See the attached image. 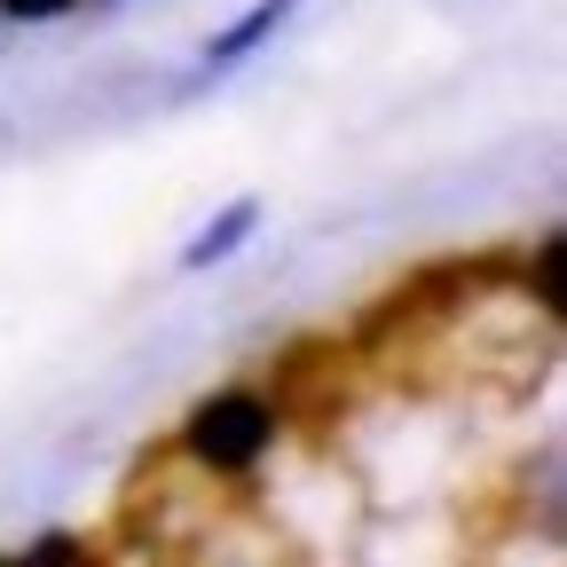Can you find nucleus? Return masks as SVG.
I'll use <instances>...</instances> for the list:
<instances>
[{
	"instance_id": "1",
	"label": "nucleus",
	"mask_w": 567,
	"mask_h": 567,
	"mask_svg": "<svg viewBox=\"0 0 567 567\" xmlns=\"http://www.w3.org/2000/svg\"><path fill=\"white\" fill-rule=\"evenodd\" d=\"M276 442V410L252 394V386H221V394H205L182 425V457L205 465V473H245L260 465Z\"/></svg>"
},
{
	"instance_id": "2",
	"label": "nucleus",
	"mask_w": 567,
	"mask_h": 567,
	"mask_svg": "<svg viewBox=\"0 0 567 567\" xmlns=\"http://www.w3.org/2000/svg\"><path fill=\"white\" fill-rule=\"evenodd\" d=\"M252 229H260V205H252V197H237V205L221 213V221H205V229L182 245V268L197 276V268H213V260H229V252H237Z\"/></svg>"
},
{
	"instance_id": "3",
	"label": "nucleus",
	"mask_w": 567,
	"mask_h": 567,
	"mask_svg": "<svg viewBox=\"0 0 567 567\" xmlns=\"http://www.w3.org/2000/svg\"><path fill=\"white\" fill-rule=\"evenodd\" d=\"M284 17H292V0H252V9H245L221 40H205V63H213V71H229V63H237V55H252V48H260Z\"/></svg>"
},
{
	"instance_id": "4",
	"label": "nucleus",
	"mask_w": 567,
	"mask_h": 567,
	"mask_svg": "<svg viewBox=\"0 0 567 567\" xmlns=\"http://www.w3.org/2000/svg\"><path fill=\"white\" fill-rule=\"evenodd\" d=\"M536 308H544V316H559V237H544V245H536Z\"/></svg>"
},
{
	"instance_id": "5",
	"label": "nucleus",
	"mask_w": 567,
	"mask_h": 567,
	"mask_svg": "<svg viewBox=\"0 0 567 567\" xmlns=\"http://www.w3.org/2000/svg\"><path fill=\"white\" fill-rule=\"evenodd\" d=\"M71 9V0H0V17H17V24H55Z\"/></svg>"
},
{
	"instance_id": "6",
	"label": "nucleus",
	"mask_w": 567,
	"mask_h": 567,
	"mask_svg": "<svg viewBox=\"0 0 567 567\" xmlns=\"http://www.w3.org/2000/svg\"><path fill=\"white\" fill-rule=\"evenodd\" d=\"M71 551H87V544H80V536H40L24 559H71Z\"/></svg>"
}]
</instances>
